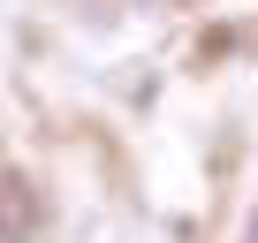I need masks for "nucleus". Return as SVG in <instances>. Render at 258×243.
Returning <instances> with one entry per match:
<instances>
[{
    "instance_id": "1",
    "label": "nucleus",
    "mask_w": 258,
    "mask_h": 243,
    "mask_svg": "<svg viewBox=\"0 0 258 243\" xmlns=\"http://www.w3.org/2000/svg\"><path fill=\"white\" fill-rule=\"evenodd\" d=\"M46 235V198L31 175L0 167V243H38Z\"/></svg>"
},
{
    "instance_id": "2",
    "label": "nucleus",
    "mask_w": 258,
    "mask_h": 243,
    "mask_svg": "<svg viewBox=\"0 0 258 243\" xmlns=\"http://www.w3.org/2000/svg\"><path fill=\"white\" fill-rule=\"evenodd\" d=\"M220 53H235V31H205V38H198V69H213Z\"/></svg>"
},
{
    "instance_id": "3",
    "label": "nucleus",
    "mask_w": 258,
    "mask_h": 243,
    "mask_svg": "<svg viewBox=\"0 0 258 243\" xmlns=\"http://www.w3.org/2000/svg\"><path fill=\"white\" fill-rule=\"evenodd\" d=\"M243 243H258V220H250V235H243Z\"/></svg>"
}]
</instances>
